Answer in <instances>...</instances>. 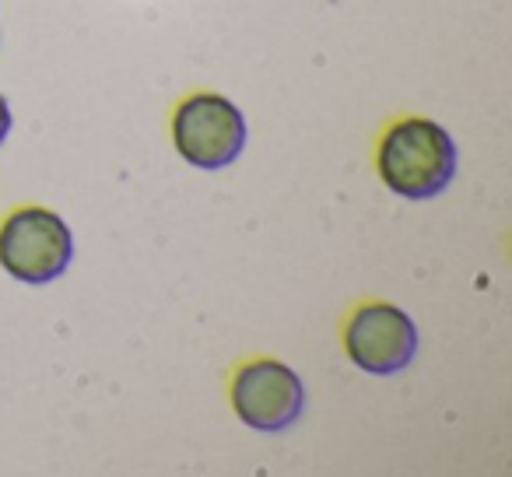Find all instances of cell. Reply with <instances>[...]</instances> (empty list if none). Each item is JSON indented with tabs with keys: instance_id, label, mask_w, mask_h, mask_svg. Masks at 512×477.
<instances>
[{
	"instance_id": "6da1fadb",
	"label": "cell",
	"mask_w": 512,
	"mask_h": 477,
	"mask_svg": "<svg viewBox=\"0 0 512 477\" xmlns=\"http://www.w3.org/2000/svg\"><path fill=\"white\" fill-rule=\"evenodd\" d=\"M376 169L379 179L397 197H439L456 179V141L435 120L411 116V120L393 123L383 134L376 151Z\"/></svg>"
},
{
	"instance_id": "7a4b0ae2",
	"label": "cell",
	"mask_w": 512,
	"mask_h": 477,
	"mask_svg": "<svg viewBox=\"0 0 512 477\" xmlns=\"http://www.w3.org/2000/svg\"><path fill=\"white\" fill-rule=\"evenodd\" d=\"M71 260V225L46 207H22L0 225V267L22 285H50Z\"/></svg>"
},
{
	"instance_id": "3957f363",
	"label": "cell",
	"mask_w": 512,
	"mask_h": 477,
	"mask_svg": "<svg viewBox=\"0 0 512 477\" xmlns=\"http://www.w3.org/2000/svg\"><path fill=\"white\" fill-rule=\"evenodd\" d=\"M172 144L197 169H225L246 148V120L225 95H190L172 113Z\"/></svg>"
},
{
	"instance_id": "277c9868",
	"label": "cell",
	"mask_w": 512,
	"mask_h": 477,
	"mask_svg": "<svg viewBox=\"0 0 512 477\" xmlns=\"http://www.w3.org/2000/svg\"><path fill=\"white\" fill-rule=\"evenodd\" d=\"M306 407V386L285 362L260 358L235 372L232 411L253 432H285Z\"/></svg>"
},
{
	"instance_id": "5b68a950",
	"label": "cell",
	"mask_w": 512,
	"mask_h": 477,
	"mask_svg": "<svg viewBox=\"0 0 512 477\" xmlns=\"http://www.w3.org/2000/svg\"><path fill=\"white\" fill-rule=\"evenodd\" d=\"M344 351L369 376H397L418 355V327L400 306L369 302L344 327Z\"/></svg>"
},
{
	"instance_id": "8992f818",
	"label": "cell",
	"mask_w": 512,
	"mask_h": 477,
	"mask_svg": "<svg viewBox=\"0 0 512 477\" xmlns=\"http://www.w3.org/2000/svg\"><path fill=\"white\" fill-rule=\"evenodd\" d=\"M8 130H11V109H8V99L0 95V144L8 141Z\"/></svg>"
}]
</instances>
